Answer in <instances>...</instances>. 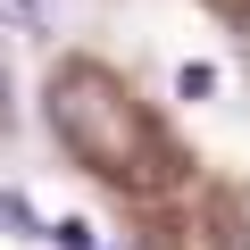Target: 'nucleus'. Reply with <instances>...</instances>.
Masks as SVG:
<instances>
[{"label": "nucleus", "mask_w": 250, "mask_h": 250, "mask_svg": "<svg viewBox=\"0 0 250 250\" xmlns=\"http://www.w3.org/2000/svg\"><path fill=\"white\" fill-rule=\"evenodd\" d=\"M50 125L67 134V150L83 159V167H100V175H117V184H150L159 167H150V125L125 108V92L108 83V75H92V67H67L59 83H50Z\"/></svg>", "instance_id": "f257e3e1"}, {"label": "nucleus", "mask_w": 250, "mask_h": 250, "mask_svg": "<svg viewBox=\"0 0 250 250\" xmlns=\"http://www.w3.org/2000/svg\"><path fill=\"white\" fill-rule=\"evenodd\" d=\"M0 25H50V0H0Z\"/></svg>", "instance_id": "7ed1b4c3"}, {"label": "nucleus", "mask_w": 250, "mask_h": 250, "mask_svg": "<svg viewBox=\"0 0 250 250\" xmlns=\"http://www.w3.org/2000/svg\"><path fill=\"white\" fill-rule=\"evenodd\" d=\"M50 233H59V250H92V225H83V217H67V225H50Z\"/></svg>", "instance_id": "39448f33"}, {"label": "nucleus", "mask_w": 250, "mask_h": 250, "mask_svg": "<svg viewBox=\"0 0 250 250\" xmlns=\"http://www.w3.org/2000/svg\"><path fill=\"white\" fill-rule=\"evenodd\" d=\"M0 225H9V233H25V242H34V233H42V217H34V208H25V200H17V192H0Z\"/></svg>", "instance_id": "f03ea898"}, {"label": "nucleus", "mask_w": 250, "mask_h": 250, "mask_svg": "<svg viewBox=\"0 0 250 250\" xmlns=\"http://www.w3.org/2000/svg\"><path fill=\"white\" fill-rule=\"evenodd\" d=\"M175 92H184V100H208V92H217V67H175Z\"/></svg>", "instance_id": "20e7f679"}, {"label": "nucleus", "mask_w": 250, "mask_h": 250, "mask_svg": "<svg viewBox=\"0 0 250 250\" xmlns=\"http://www.w3.org/2000/svg\"><path fill=\"white\" fill-rule=\"evenodd\" d=\"M0 100H9V83H0Z\"/></svg>", "instance_id": "423d86ee"}]
</instances>
